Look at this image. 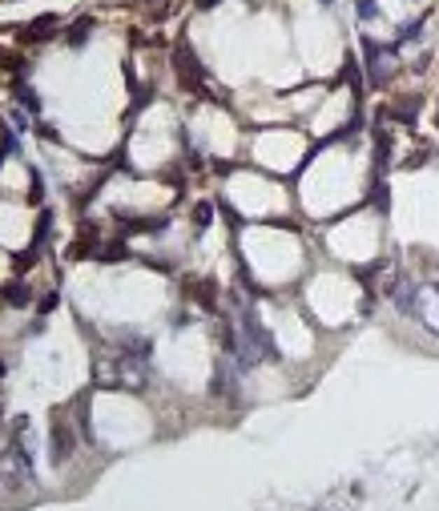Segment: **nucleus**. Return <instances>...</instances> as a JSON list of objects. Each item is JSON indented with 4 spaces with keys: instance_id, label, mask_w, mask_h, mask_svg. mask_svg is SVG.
<instances>
[{
    "instance_id": "f03ea898",
    "label": "nucleus",
    "mask_w": 439,
    "mask_h": 511,
    "mask_svg": "<svg viewBox=\"0 0 439 511\" xmlns=\"http://www.w3.org/2000/svg\"><path fill=\"white\" fill-rule=\"evenodd\" d=\"M73 447H77L73 427H69L65 415H57V419H53V463H65L69 455H73Z\"/></svg>"
},
{
    "instance_id": "39448f33",
    "label": "nucleus",
    "mask_w": 439,
    "mask_h": 511,
    "mask_svg": "<svg viewBox=\"0 0 439 511\" xmlns=\"http://www.w3.org/2000/svg\"><path fill=\"white\" fill-rule=\"evenodd\" d=\"M206 225H210V206L202 202V206H197V230H206Z\"/></svg>"
},
{
    "instance_id": "20e7f679",
    "label": "nucleus",
    "mask_w": 439,
    "mask_h": 511,
    "mask_svg": "<svg viewBox=\"0 0 439 511\" xmlns=\"http://www.w3.org/2000/svg\"><path fill=\"white\" fill-rule=\"evenodd\" d=\"M89 24H93V20H77V24L69 29V45H81L85 36H89Z\"/></svg>"
},
{
    "instance_id": "f257e3e1",
    "label": "nucleus",
    "mask_w": 439,
    "mask_h": 511,
    "mask_svg": "<svg viewBox=\"0 0 439 511\" xmlns=\"http://www.w3.org/2000/svg\"><path fill=\"white\" fill-rule=\"evenodd\" d=\"M0 483H4L8 491L33 483V463H29L25 451H4V455H0Z\"/></svg>"
},
{
    "instance_id": "423d86ee",
    "label": "nucleus",
    "mask_w": 439,
    "mask_h": 511,
    "mask_svg": "<svg viewBox=\"0 0 439 511\" xmlns=\"http://www.w3.org/2000/svg\"><path fill=\"white\" fill-rule=\"evenodd\" d=\"M0 374H4V363H0Z\"/></svg>"
},
{
    "instance_id": "7ed1b4c3",
    "label": "nucleus",
    "mask_w": 439,
    "mask_h": 511,
    "mask_svg": "<svg viewBox=\"0 0 439 511\" xmlns=\"http://www.w3.org/2000/svg\"><path fill=\"white\" fill-rule=\"evenodd\" d=\"M57 24H61V16L45 13V16H36V20H29V24H25V36H29V41H45V36H49L45 29H57Z\"/></svg>"
},
{
    "instance_id": "0eeeda50",
    "label": "nucleus",
    "mask_w": 439,
    "mask_h": 511,
    "mask_svg": "<svg viewBox=\"0 0 439 511\" xmlns=\"http://www.w3.org/2000/svg\"><path fill=\"white\" fill-rule=\"evenodd\" d=\"M0 419H4V407H0Z\"/></svg>"
}]
</instances>
